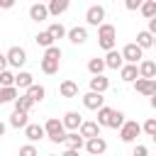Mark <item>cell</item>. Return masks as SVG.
<instances>
[{
  "label": "cell",
  "instance_id": "obj_1",
  "mask_svg": "<svg viewBox=\"0 0 156 156\" xmlns=\"http://www.w3.org/2000/svg\"><path fill=\"white\" fill-rule=\"evenodd\" d=\"M44 127H46V136H49V141H54V144H61V141H66V136H68V129H66L63 119H58V117H49V119L44 122Z\"/></svg>",
  "mask_w": 156,
  "mask_h": 156
},
{
  "label": "cell",
  "instance_id": "obj_2",
  "mask_svg": "<svg viewBox=\"0 0 156 156\" xmlns=\"http://www.w3.org/2000/svg\"><path fill=\"white\" fill-rule=\"evenodd\" d=\"M98 44H100V49H105V51H112V49H115V44H117V29H115V24L102 22V24L98 27Z\"/></svg>",
  "mask_w": 156,
  "mask_h": 156
},
{
  "label": "cell",
  "instance_id": "obj_3",
  "mask_svg": "<svg viewBox=\"0 0 156 156\" xmlns=\"http://www.w3.org/2000/svg\"><path fill=\"white\" fill-rule=\"evenodd\" d=\"M144 132V127L136 122V119H127L122 127H119V139L124 141V144H132V141H136V136Z\"/></svg>",
  "mask_w": 156,
  "mask_h": 156
},
{
  "label": "cell",
  "instance_id": "obj_4",
  "mask_svg": "<svg viewBox=\"0 0 156 156\" xmlns=\"http://www.w3.org/2000/svg\"><path fill=\"white\" fill-rule=\"evenodd\" d=\"M5 56H7V63H10L12 68H17V71L27 63V51H24L22 46H10Z\"/></svg>",
  "mask_w": 156,
  "mask_h": 156
},
{
  "label": "cell",
  "instance_id": "obj_5",
  "mask_svg": "<svg viewBox=\"0 0 156 156\" xmlns=\"http://www.w3.org/2000/svg\"><path fill=\"white\" fill-rule=\"evenodd\" d=\"M85 22H88L90 27H100V24L105 22V7H102V5H90V7L85 10Z\"/></svg>",
  "mask_w": 156,
  "mask_h": 156
},
{
  "label": "cell",
  "instance_id": "obj_6",
  "mask_svg": "<svg viewBox=\"0 0 156 156\" xmlns=\"http://www.w3.org/2000/svg\"><path fill=\"white\" fill-rule=\"evenodd\" d=\"M83 107L85 110H100V107H105V98H102V93H95V90H88L85 95H83Z\"/></svg>",
  "mask_w": 156,
  "mask_h": 156
},
{
  "label": "cell",
  "instance_id": "obj_7",
  "mask_svg": "<svg viewBox=\"0 0 156 156\" xmlns=\"http://www.w3.org/2000/svg\"><path fill=\"white\" fill-rule=\"evenodd\" d=\"M134 90H136L139 95L151 98V95L156 93V78H136V80H134Z\"/></svg>",
  "mask_w": 156,
  "mask_h": 156
},
{
  "label": "cell",
  "instance_id": "obj_8",
  "mask_svg": "<svg viewBox=\"0 0 156 156\" xmlns=\"http://www.w3.org/2000/svg\"><path fill=\"white\" fill-rule=\"evenodd\" d=\"M122 56H124L127 63H136L139 58H144V49H141L136 41H132V44H127V46L122 49Z\"/></svg>",
  "mask_w": 156,
  "mask_h": 156
},
{
  "label": "cell",
  "instance_id": "obj_9",
  "mask_svg": "<svg viewBox=\"0 0 156 156\" xmlns=\"http://www.w3.org/2000/svg\"><path fill=\"white\" fill-rule=\"evenodd\" d=\"M85 151H88L90 156H102V154L107 151V141H105L102 136H93V139L85 141Z\"/></svg>",
  "mask_w": 156,
  "mask_h": 156
},
{
  "label": "cell",
  "instance_id": "obj_10",
  "mask_svg": "<svg viewBox=\"0 0 156 156\" xmlns=\"http://www.w3.org/2000/svg\"><path fill=\"white\" fill-rule=\"evenodd\" d=\"M49 17H51V12H49V5H46V2H34V5L29 7V20L44 22V20H49Z\"/></svg>",
  "mask_w": 156,
  "mask_h": 156
},
{
  "label": "cell",
  "instance_id": "obj_11",
  "mask_svg": "<svg viewBox=\"0 0 156 156\" xmlns=\"http://www.w3.org/2000/svg\"><path fill=\"white\" fill-rule=\"evenodd\" d=\"M83 122H85V119H83V115H80V112H76V110H68V112L63 115V124H66V129H68V132H78Z\"/></svg>",
  "mask_w": 156,
  "mask_h": 156
},
{
  "label": "cell",
  "instance_id": "obj_12",
  "mask_svg": "<svg viewBox=\"0 0 156 156\" xmlns=\"http://www.w3.org/2000/svg\"><path fill=\"white\" fill-rule=\"evenodd\" d=\"M24 136H27L32 144H37V141H41V139L46 136V127H44V124H27V127H24Z\"/></svg>",
  "mask_w": 156,
  "mask_h": 156
},
{
  "label": "cell",
  "instance_id": "obj_13",
  "mask_svg": "<svg viewBox=\"0 0 156 156\" xmlns=\"http://www.w3.org/2000/svg\"><path fill=\"white\" fill-rule=\"evenodd\" d=\"M105 63H107V68H112V71H119V68H122L127 61H124L122 51L112 49V51H107V54H105Z\"/></svg>",
  "mask_w": 156,
  "mask_h": 156
},
{
  "label": "cell",
  "instance_id": "obj_14",
  "mask_svg": "<svg viewBox=\"0 0 156 156\" xmlns=\"http://www.w3.org/2000/svg\"><path fill=\"white\" fill-rule=\"evenodd\" d=\"M119 78H122L124 83H134L136 78H141L139 66H136V63H124V66L119 68Z\"/></svg>",
  "mask_w": 156,
  "mask_h": 156
},
{
  "label": "cell",
  "instance_id": "obj_15",
  "mask_svg": "<svg viewBox=\"0 0 156 156\" xmlns=\"http://www.w3.org/2000/svg\"><path fill=\"white\" fill-rule=\"evenodd\" d=\"M27 117H29V112H24V110H15V112L10 115V122H7V124L15 127V129H24V127L29 124Z\"/></svg>",
  "mask_w": 156,
  "mask_h": 156
},
{
  "label": "cell",
  "instance_id": "obj_16",
  "mask_svg": "<svg viewBox=\"0 0 156 156\" xmlns=\"http://www.w3.org/2000/svg\"><path fill=\"white\" fill-rule=\"evenodd\" d=\"M100 129H102V127L98 124V119H95V122H93V119H85L78 132H80L85 139H93V136H100Z\"/></svg>",
  "mask_w": 156,
  "mask_h": 156
},
{
  "label": "cell",
  "instance_id": "obj_17",
  "mask_svg": "<svg viewBox=\"0 0 156 156\" xmlns=\"http://www.w3.org/2000/svg\"><path fill=\"white\" fill-rule=\"evenodd\" d=\"M68 41L76 44V46L85 44V41H88V29H85V27H73V29H68Z\"/></svg>",
  "mask_w": 156,
  "mask_h": 156
},
{
  "label": "cell",
  "instance_id": "obj_18",
  "mask_svg": "<svg viewBox=\"0 0 156 156\" xmlns=\"http://www.w3.org/2000/svg\"><path fill=\"white\" fill-rule=\"evenodd\" d=\"M20 98L17 85H0V102H15Z\"/></svg>",
  "mask_w": 156,
  "mask_h": 156
},
{
  "label": "cell",
  "instance_id": "obj_19",
  "mask_svg": "<svg viewBox=\"0 0 156 156\" xmlns=\"http://www.w3.org/2000/svg\"><path fill=\"white\" fill-rule=\"evenodd\" d=\"M85 136L80 134V132H68V136H66V141L63 144H68V149H85Z\"/></svg>",
  "mask_w": 156,
  "mask_h": 156
},
{
  "label": "cell",
  "instance_id": "obj_20",
  "mask_svg": "<svg viewBox=\"0 0 156 156\" xmlns=\"http://www.w3.org/2000/svg\"><path fill=\"white\" fill-rule=\"evenodd\" d=\"M58 95L61 98H76L78 95V83L76 80H63L58 85Z\"/></svg>",
  "mask_w": 156,
  "mask_h": 156
},
{
  "label": "cell",
  "instance_id": "obj_21",
  "mask_svg": "<svg viewBox=\"0 0 156 156\" xmlns=\"http://www.w3.org/2000/svg\"><path fill=\"white\" fill-rule=\"evenodd\" d=\"M139 73H141V78H156V61H151V58L139 61Z\"/></svg>",
  "mask_w": 156,
  "mask_h": 156
},
{
  "label": "cell",
  "instance_id": "obj_22",
  "mask_svg": "<svg viewBox=\"0 0 156 156\" xmlns=\"http://www.w3.org/2000/svg\"><path fill=\"white\" fill-rule=\"evenodd\" d=\"M46 5H49V12H51L54 17H58V15H63V12L71 7V0H49Z\"/></svg>",
  "mask_w": 156,
  "mask_h": 156
},
{
  "label": "cell",
  "instance_id": "obj_23",
  "mask_svg": "<svg viewBox=\"0 0 156 156\" xmlns=\"http://www.w3.org/2000/svg\"><path fill=\"white\" fill-rule=\"evenodd\" d=\"M34 76L29 73V71H17V78H15V85L20 88V90H27L29 85H34V80H32Z\"/></svg>",
  "mask_w": 156,
  "mask_h": 156
},
{
  "label": "cell",
  "instance_id": "obj_24",
  "mask_svg": "<svg viewBox=\"0 0 156 156\" xmlns=\"http://www.w3.org/2000/svg\"><path fill=\"white\" fill-rule=\"evenodd\" d=\"M34 41H37V46H41V49H49V46H54V34L49 32V29H44V32H39L37 37H34Z\"/></svg>",
  "mask_w": 156,
  "mask_h": 156
},
{
  "label": "cell",
  "instance_id": "obj_25",
  "mask_svg": "<svg viewBox=\"0 0 156 156\" xmlns=\"http://www.w3.org/2000/svg\"><path fill=\"white\" fill-rule=\"evenodd\" d=\"M154 34L149 32V29H141V32H136V44L141 46V49H151L154 46Z\"/></svg>",
  "mask_w": 156,
  "mask_h": 156
},
{
  "label": "cell",
  "instance_id": "obj_26",
  "mask_svg": "<svg viewBox=\"0 0 156 156\" xmlns=\"http://www.w3.org/2000/svg\"><path fill=\"white\" fill-rule=\"evenodd\" d=\"M105 68H107L105 58H98V56H93V58L88 61V73H90V76H100Z\"/></svg>",
  "mask_w": 156,
  "mask_h": 156
},
{
  "label": "cell",
  "instance_id": "obj_27",
  "mask_svg": "<svg viewBox=\"0 0 156 156\" xmlns=\"http://www.w3.org/2000/svg\"><path fill=\"white\" fill-rule=\"evenodd\" d=\"M107 88H110V80H107V78H105L102 73H100V76H93V78H90V90H95V93H105Z\"/></svg>",
  "mask_w": 156,
  "mask_h": 156
},
{
  "label": "cell",
  "instance_id": "obj_28",
  "mask_svg": "<svg viewBox=\"0 0 156 156\" xmlns=\"http://www.w3.org/2000/svg\"><path fill=\"white\" fill-rule=\"evenodd\" d=\"M58 63L61 61H56V58H46V56H41V71L46 73V76H54V73H58Z\"/></svg>",
  "mask_w": 156,
  "mask_h": 156
},
{
  "label": "cell",
  "instance_id": "obj_29",
  "mask_svg": "<svg viewBox=\"0 0 156 156\" xmlns=\"http://www.w3.org/2000/svg\"><path fill=\"white\" fill-rule=\"evenodd\" d=\"M27 95H29V98H32L34 102H41V100L46 98V88H44V85H37V83H34V85H29V88H27Z\"/></svg>",
  "mask_w": 156,
  "mask_h": 156
},
{
  "label": "cell",
  "instance_id": "obj_30",
  "mask_svg": "<svg viewBox=\"0 0 156 156\" xmlns=\"http://www.w3.org/2000/svg\"><path fill=\"white\" fill-rule=\"evenodd\" d=\"M12 105H15V110H24V112H29V110H32V105H34V100H32V98L24 93V95H20V98H17Z\"/></svg>",
  "mask_w": 156,
  "mask_h": 156
},
{
  "label": "cell",
  "instance_id": "obj_31",
  "mask_svg": "<svg viewBox=\"0 0 156 156\" xmlns=\"http://www.w3.org/2000/svg\"><path fill=\"white\" fill-rule=\"evenodd\" d=\"M49 32L54 34V39H63V37H68V29H66L61 22H51V24H49Z\"/></svg>",
  "mask_w": 156,
  "mask_h": 156
},
{
  "label": "cell",
  "instance_id": "obj_32",
  "mask_svg": "<svg viewBox=\"0 0 156 156\" xmlns=\"http://www.w3.org/2000/svg\"><path fill=\"white\" fill-rule=\"evenodd\" d=\"M110 117H112V107L105 105V107L98 110V124H100V127H107V124H110Z\"/></svg>",
  "mask_w": 156,
  "mask_h": 156
},
{
  "label": "cell",
  "instance_id": "obj_33",
  "mask_svg": "<svg viewBox=\"0 0 156 156\" xmlns=\"http://www.w3.org/2000/svg\"><path fill=\"white\" fill-rule=\"evenodd\" d=\"M127 119H124V112H119V110H112V117H110V129H119L122 124H124Z\"/></svg>",
  "mask_w": 156,
  "mask_h": 156
},
{
  "label": "cell",
  "instance_id": "obj_34",
  "mask_svg": "<svg viewBox=\"0 0 156 156\" xmlns=\"http://www.w3.org/2000/svg\"><path fill=\"white\" fill-rule=\"evenodd\" d=\"M146 20H151V17H156V0H146L144 5H141V10H139Z\"/></svg>",
  "mask_w": 156,
  "mask_h": 156
},
{
  "label": "cell",
  "instance_id": "obj_35",
  "mask_svg": "<svg viewBox=\"0 0 156 156\" xmlns=\"http://www.w3.org/2000/svg\"><path fill=\"white\" fill-rule=\"evenodd\" d=\"M15 78H17V76H15L10 68H2V71H0V85H15Z\"/></svg>",
  "mask_w": 156,
  "mask_h": 156
},
{
  "label": "cell",
  "instance_id": "obj_36",
  "mask_svg": "<svg viewBox=\"0 0 156 156\" xmlns=\"http://www.w3.org/2000/svg\"><path fill=\"white\" fill-rule=\"evenodd\" d=\"M44 56L46 58H56V61H61V56H63V51H61V46H49V49H44Z\"/></svg>",
  "mask_w": 156,
  "mask_h": 156
},
{
  "label": "cell",
  "instance_id": "obj_37",
  "mask_svg": "<svg viewBox=\"0 0 156 156\" xmlns=\"http://www.w3.org/2000/svg\"><path fill=\"white\" fill-rule=\"evenodd\" d=\"M20 156H39V151H37V146L29 141V144H24V146H20Z\"/></svg>",
  "mask_w": 156,
  "mask_h": 156
},
{
  "label": "cell",
  "instance_id": "obj_38",
  "mask_svg": "<svg viewBox=\"0 0 156 156\" xmlns=\"http://www.w3.org/2000/svg\"><path fill=\"white\" fill-rule=\"evenodd\" d=\"M141 127H144V132H146L149 136H154V134H156V117H149Z\"/></svg>",
  "mask_w": 156,
  "mask_h": 156
},
{
  "label": "cell",
  "instance_id": "obj_39",
  "mask_svg": "<svg viewBox=\"0 0 156 156\" xmlns=\"http://www.w3.org/2000/svg\"><path fill=\"white\" fill-rule=\"evenodd\" d=\"M144 2H146V0H124V7H127L129 12H134V10H141Z\"/></svg>",
  "mask_w": 156,
  "mask_h": 156
},
{
  "label": "cell",
  "instance_id": "obj_40",
  "mask_svg": "<svg viewBox=\"0 0 156 156\" xmlns=\"http://www.w3.org/2000/svg\"><path fill=\"white\" fill-rule=\"evenodd\" d=\"M132 156H149V149H146L144 144H136L134 151H132Z\"/></svg>",
  "mask_w": 156,
  "mask_h": 156
},
{
  "label": "cell",
  "instance_id": "obj_41",
  "mask_svg": "<svg viewBox=\"0 0 156 156\" xmlns=\"http://www.w3.org/2000/svg\"><path fill=\"white\" fill-rule=\"evenodd\" d=\"M15 2H17V0H0V7H2V10H10Z\"/></svg>",
  "mask_w": 156,
  "mask_h": 156
},
{
  "label": "cell",
  "instance_id": "obj_42",
  "mask_svg": "<svg viewBox=\"0 0 156 156\" xmlns=\"http://www.w3.org/2000/svg\"><path fill=\"white\" fill-rule=\"evenodd\" d=\"M146 29H149V32L156 37V17H151V20H149V27H146Z\"/></svg>",
  "mask_w": 156,
  "mask_h": 156
},
{
  "label": "cell",
  "instance_id": "obj_43",
  "mask_svg": "<svg viewBox=\"0 0 156 156\" xmlns=\"http://www.w3.org/2000/svg\"><path fill=\"white\" fill-rule=\"evenodd\" d=\"M78 151H80V149H66L61 156H78Z\"/></svg>",
  "mask_w": 156,
  "mask_h": 156
},
{
  "label": "cell",
  "instance_id": "obj_44",
  "mask_svg": "<svg viewBox=\"0 0 156 156\" xmlns=\"http://www.w3.org/2000/svg\"><path fill=\"white\" fill-rule=\"evenodd\" d=\"M149 102H151V107H154V110H156V93H154V95H151V100H149Z\"/></svg>",
  "mask_w": 156,
  "mask_h": 156
},
{
  "label": "cell",
  "instance_id": "obj_45",
  "mask_svg": "<svg viewBox=\"0 0 156 156\" xmlns=\"http://www.w3.org/2000/svg\"><path fill=\"white\" fill-rule=\"evenodd\" d=\"M37 2H49V0H37Z\"/></svg>",
  "mask_w": 156,
  "mask_h": 156
},
{
  "label": "cell",
  "instance_id": "obj_46",
  "mask_svg": "<svg viewBox=\"0 0 156 156\" xmlns=\"http://www.w3.org/2000/svg\"><path fill=\"white\" fill-rule=\"evenodd\" d=\"M151 139H154V141H156V134H154V136H151Z\"/></svg>",
  "mask_w": 156,
  "mask_h": 156
},
{
  "label": "cell",
  "instance_id": "obj_47",
  "mask_svg": "<svg viewBox=\"0 0 156 156\" xmlns=\"http://www.w3.org/2000/svg\"><path fill=\"white\" fill-rule=\"evenodd\" d=\"M154 49H156V39H154Z\"/></svg>",
  "mask_w": 156,
  "mask_h": 156
},
{
  "label": "cell",
  "instance_id": "obj_48",
  "mask_svg": "<svg viewBox=\"0 0 156 156\" xmlns=\"http://www.w3.org/2000/svg\"><path fill=\"white\" fill-rule=\"evenodd\" d=\"M46 156H56V154H46Z\"/></svg>",
  "mask_w": 156,
  "mask_h": 156
}]
</instances>
